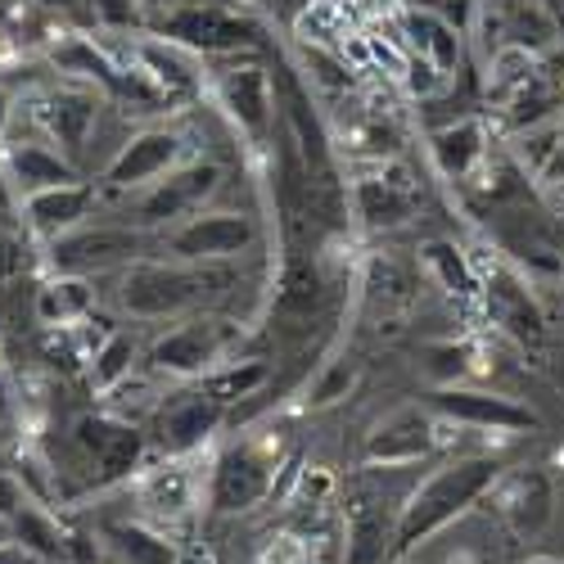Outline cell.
Instances as JSON below:
<instances>
[{
	"label": "cell",
	"mask_w": 564,
	"mask_h": 564,
	"mask_svg": "<svg viewBox=\"0 0 564 564\" xmlns=\"http://www.w3.org/2000/svg\"><path fill=\"white\" fill-rule=\"evenodd\" d=\"M501 479V465L492 456H465V460H447L443 469L420 484L402 510H398V524H393V560L411 555L420 542H430L434 533H443L447 524H456L469 506H479L492 484Z\"/></svg>",
	"instance_id": "obj_1"
},
{
	"label": "cell",
	"mask_w": 564,
	"mask_h": 564,
	"mask_svg": "<svg viewBox=\"0 0 564 564\" xmlns=\"http://www.w3.org/2000/svg\"><path fill=\"white\" fill-rule=\"evenodd\" d=\"M217 285H226V275L213 271V262H131L122 271V307L135 321H167V316H185L204 307Z\"/></svg>",
	"instance_id": "obj_2"
},
{
	"label": "cell",
	"mask_w": 564,
	"mask_h": 564,
	"mask_svg": "<svg viewBox=\"0 0 564 564\" xmlns=\"http://www.w3.org/2000/svg\"><path fill=\"white\" fill-rule=\"evenodd\" d=\"M235 339H240V330L230 321L195 316V321H181L176 330L159 335L150 348V361L159 375H172V380H204L217 366H226Z\"/></svg>",
	"instance_id": "obj_3"
},
{
	"label": "cell",
	"mask_w": 564,
	"mask_h": 564,
	"mask_svg": "<svg viewBox=\"0 0 564 564\" xmlns=\"http://www.w3.org/2000/svg\"><path fill=\"white\" fill-rule=\"evenodd\" d=\"M275 497V456L258 443L226 447L208 475V510L213 514H245Z\"/></svg>",
	"instance_id": "obj_4"
},
{
	"label": "cell",
	"mask_w": 564,
	"mask_h": 564,
	"mask_svg": "<svg viewBox=\"0 0 564 564\" xmlns=\"http://www.w3.org/2000/svg\"><path fill=\"white\" fill-rule=\"evenodd\" d=\"M258 245V226L253 217L245 213H226V208H213V213H195L176 226H167L163 235V249L181 262H230Z\"/></svg>",
	"instance_id": "obj_5"
},
{
	"label": "cell",
	"mask_w": 564,
	"mask_h": 564,
	"mask_svg": "<svg viewBox=\"0 0 564 564\" xmlns=\"http://www.w3.org/2000/svg\"><path fill=\"white\" fill-rule=\"evenodd\" d=\"M159 32L163 41L199 51V55H226V51H253V45H262V28L230 6H181L176 14L159 23Z\"/></svg>",
	"instance_id": "obj_6"
},
{
	"label": "cell",
	"mask_w": 564,
	"mask_h": 564,
	"mask_svg": "<svg viewBox=\"0 0 564 564\" xmlns=\"http://www.w3.org/2000/svg\"><path fill=\"white\" fill-rule=\"evenodd\" d=\"M221 181V167L217 163H181L172 167L167 176H159L154 185H145V191H135V226H176L185 217L204 213V204L213 199Z\"/></svg>",
	"instance_id": "obj_7"
},
{
	"label": "cell",
	"mask_w": 564,
	"mask_h": 564,
	"mask_svg": "<svg viewBox=\"0 0 564 564\" xmlns=\"http://www.w3.org/2000/svg\"><path fill=\"white\" fill-rule=\"evenodd\" d=\"M145 253L135 226H77L59 240H51V267L55 275H96L113 267H131Z\"/></svg>",
	"instance_id": "obj_8"
},
{
	"label": "cell",
	"mask_w": 564,
	"mask_h": 564,
	"mask_svg": "<svg viewBox=\"0 0 564 564\" xmlns=\"http://www.w3.org/2000/svg\"><path fill=\"white\" fill-rule=\"evenodd\" d=\"M181 159H185V135L181 131L145 127L109 159L105 185L109 191H122V195H135V191H145V185H154L159 176H167L172 167H181Z\"/></svg>",
	"instance_id": "obj_9"
},
{
	"label": "cell",
	"mask_w": 564,
	"mask_h": 564,
	"mask_svg": "<svg viewBox=\"0 0 564 564\" xmlns=\"http://www.w3.org/2000/svg\"><path fill=\"white\" fill-rule=\"evenodd\" d=\"M430 406L452 420L460 430H492V434H529L538 430V415L529 406H520L514 398L501 393H484V389H460V384H443L438 393H430Z\"/></svg>",
	"instance_id": "obj_10"
},
{
	"label": "cell",
	"mask_w": 564,
	"mask_h": 564,
	"mask_svg": "<svg viewBox=\"0 0 564 564\" xmlns=\"http://www.w3.org/2000/svg\"><path fill=\"white\" fill-rule=\"evenodd\" d=\"M217 100L226 118L240 127L253 145H271V118H275V82L262 64H235L217 77Z\"/></svg>",
	"instance_id": "obj_11"
},
{
	"label": "cell",
	"mask_w": 564,
	"mask_h": 564,
	"mask_svg": "<svg viewBox=\"0 0 564 564\" xmlns=\"http://www.w3.org/2000/svg\"><path fill=\"white\" fill-rule=\"evenodd\" d=\"M492 501L514 538H542L555 520V484L542 469H514L492 484Z\"/></svg>",
	"instance_id": "obj_12"
},
{
	"label": "cell",
	"mask_w": 564,
	"mask_h": 564,
	"mask_svg": "<svg viewBox=\"0 0 564 564\" xmlns=\"http://www.w3.org/2000/svg\"><path fill=\"white\" fill-rule=\"evenodd\" d=\"M226 420V406L199 384L195 393H181L159 411V425H154V443L163 456H195Z\"/></svg>",
	"instance_id": "obj_13"
},
{
	"label": "cell",
	"mask_w": 564,
	"mask_h": 564,
	"mask_svg": "<svg viewBox=\"0 0 564 564\" xmlns=\"http://www.w3.org/2000/svg\"><path fill=\"white\" fill-rule=\"evenodd\" d=\"M479 299L492 316V325L501 335H510L514 344H542L546 339V316L538 307V299L529 294V285L510 267H492L488 280H479Z\"/></svg>",
	"instance_id": "obj_14"
},
{
	"label": "cell",
	"mask_w": 564,
	"mask_h": 564,
	"mask_svg": "<svg viewBox=\"0 0 564 564\" xmlns=\"http://www.w3.org/2000/svg\"><path fill=\"white\" fill-rule=\"evenodd\" d=\"M438 447V430H434V420L425 411H398L389 415L384 425H375L366 434V447H361V460L370 469H398V465H415V460H425L430 452Z\"/></svg>",
	"instance_id": "obj_15"
},
{
	"label": "cell",
	"mask_w": 564,
	"mask_h": 564,
	"mask_svg": "<svg viewBox=\"0 0 564 564\" xmlns=\"http://www.w3.org/2000/svg\"><path fill=\"white\" fill-rule=\"evenodd\" d=\"M96 118H100V96L86 86H59V90H45L36 100V122L45 127V135H51V145H59L68 159L82 154Z\"/></svg>",
	"instance_id": "obj_16"
},
{
	"label": "cell",
	"mask_w": 564,
	"mask_h": 564,
	"mask_svg": "<svg viewBox=\"0 0 564 564\" xmlns=\"http://www.w3.org/2000/svg\"><path fill=\"white\" fill-rule=\"evenodd\" d=\"M140 506H145V514L159 524V529H172V524H185L199 506V475L191 465H185V456H167L163 465H154L145 479H140Z\"/></svg>",
	"instance_id": "obj_17"
},
{
	"label": "cell",
	"mask_w": 564,
	"mask_h": 564,
	"mask_svg": "<svg viewBox=\"0 0 564 564\" xmlns=\"http://www.w3.org/2000/svg\"><path fill=\"white\" fill-rule=\"evenodd\" d=\"M352 213L361 217L366 230H393V226L411 221V213H415L411 181H398V167L380 163L375 172L352 181Z\"/></svg>",
	"instance_id": "obj_18"
},
{
	"label": "cell",
	"mask_w": 564,
	"mask_h": 564,
	"mask_svg": "<svg viewBox=\"0 0 564 564\" xmlns=\"http://www.w3.org/2000/svg\"><path fill=\"white\" fill-rule=\"evenodd\" d=\"M0 172H6L10 191L19 195V204L36 191H51V185H68L77 181V167L68 154L41 145V140H10L6 154H0Z\"/></svg>",
	"instance_id": "obj_19"
},
{
	"label": "cell",
	"mask_w": 564,
	"mask_h": 564,
	"mask_svg": "<svg viewBox=\"0 0 564 564\" xmlns=\"http://www.w3.org/2000/svg\"><path fill=\"white\" fill-rule=\"evenodd\" d=\"M90 208H96V185L86 181H68V185H51V191H36L23 199V221L41 240H59V235L86 226Z\"/></svg>",
	"instance_id": "obj_20"
},
{
	"label": "cell",
	"mask_w": 564,
	"mask_h": 564,
	"mask_svg": "<svg viewBox=\"0 0 564 564\" xmlns=\"http://www.w3.org/2000/svg\"><path fill=\"white\" fill-rule=\"evenodd\" d=\"M325 303V275L307 253H290L275 275L271 294V321L280 325H307Z\"/></svg>",
	"instance_id": "obj_21"
},
{
	"label": "cell",
	"mask_w": 564,
	"mask_h": 564,
	"mask_svg": "<svg viewBox=\"0 0 564 564\" xmlns=\"http://www.w3.org/2000/svg\"><path fill=\"white\" fill-rule=\"evenodd\" d=\"M430 154H434L443 176L469 181L484 167V159H488V127H484V118H456V122L438 127L430 135Z\"/></svg>",
	"instance_id": "obj_22"
},
{
	"label": "cell",
	"mask_w": 564,
	"mask_h": 564,
	"mask_svg": "<svg viewBox=\"0 0 564 564\" xmlns=\"http://www.w3.org/2000/svg\"><path fill=\"white\" fill-rule=\"evenodd\" d=\"M402 41L411 45V55H425L438 73H456L460 68V28L447 23L443 14L430 10H402Z\"/></svg>",
	"instance_id": "obj_23"
},
{
	"label": "cell",
	"mask_w": 564,
	"mask_h": 564,
	"mask_svg": "<svg viewBox=\"0 0 564 564\" xmlns=\"http://www.w3.org/2000/svg\"><path fill=\"white\" fill-rule=\"evenodd\" d=\"M96 316V290L90 275H55L36 290V321L59 330V325H82Z\"/></svg>",
	"instance_id": "obj_24"
},
{
	"label": "cell",
	"mask_w": 564,
	"mask_h": 564,
	"mask_svg": "<svg viewBox=\"0 0 564 564\" xmlns=\"http://www.w3.org/2000/svg\"><path fill=\"white\" fill-rule=\"evenodd\" d=\"M51 59H55L59 73H73V77H82V82H96V86H105V90H127L122 68H118L109 55H100L90 36H64L55 51H51Z\"/></svg>",
	"instance_id": "obj_25"
},
{
	"label": "cell",
	"mask_w": 564,
	"mask_h": 564,
	"mask_svg": "<svg viewBox=\"0 0 564 564\" xmlns=\"http://www.w3.org/2000/svg\"><path fill=\"white\" fill-rule=\"evenodd\" d=\"M10 529H14V542H23L41 564H68V533L59 529V520L45 506H23L14 520H10Z\"/></svg>",
	"instance_id": "obj_26"
},
{
	"label": "cell",
	"mask_w": 564,
	"mask_h": 564,
	"mask_svg": "<svg viewBox=\"0 0 564 564\" xmlns=\"http://www.w3.org/2000/svg\"><path fill=\"white\" fill-rule=\"evenodd\" d=\"M344 564H393V529L384 524L380 510L357 506L348 520V542H344Z\"/></svg>",
	"instance_id": "obj_27"
},
{
	"label": "cell",
	"mask_w": 564,
	"mask_h": 564,
	"mask_svg": "<svg viewBox=\"0 0 564 564\" xmlns=\"http://www.w3.org/2000/svg\"><path fill=\"white\" fill-rule=\"evenodd\" d=\"M135 357H140L135 339H131L127 330H109V335L96 344V352H90V361H86L90 389H96V393H113L118 384H127L131 370H135Z\"/></svg>",
	"instance_id": "obj_28"
},
{
	"label": "cell",
	"mask_w": 564,
	"mask_h": 564,
	"mask_svg": "<svg viewBox=\"0 0 564 564\" xmlns=\"http://www.w3.org/2000/svg\"><path fill=\"white\" fill-rule=\"evenodd\" d=\"M533 82H538V68H533V55L524 45H497L492 68H488V96L497 105H514Z\"/></svg>",
	"instance_id": "obj_29"
},
{
	"label": "cell",
	"mask_w": 564,
	"mask_h": 564,
	"mask_svg": "<svg viewBox=\"0 0 564 564\" xmlns=\"http://www.w3.org/2000/svg\"><path fill=\"white\" fill-rule=\"evenodd\" d=\"M420 262H425V271L438 280L443 294H452V299H479V275L469 271V262H465V253L456 245L434 240V245L420 249Z\"/></svg>",
	"instance_id": "obj_30"
},
{
	"label": "cell",
	"mask_w": 564,
	"mask_h": 564,
	"mask_svg": "<svg viewBox=\"0 0 564 564\" xmlns=\"http://www.w3.org/2000/svg\"><path fill=\"white\" fill-rule=\"evenodd\" d=\"M109 542L122 555V564H176V555H181L172 546V538L150 524H113Z\"/></svg>",
	"instance_id": "obj_31"
},
{
	"label": "cell",
	"mask_w": 564,
	"mask_h": 564,
	"mask_svg": "<svg viewBox=\"0 0 564 564\" xmlns=\"http://www.w3.org/2000/svg\"><path fill=\"white\" fill-rule=\"evenodd\" d=\"M267 361H226V366H217L213 375H204V389L221 402V406H230V402H245V398H253L262 384H267Z\"/></svg>",
	"instance_id": "obj_32"
},
{
	"label": "cell",
	"mask_w": 564,
	"mask_h": 564,
	"mask_svg": "<svg viewBox=\"0 0 564 564\" xmlns=\"http://www.w3.org/2000/svg\"><path fill=\"white\" fill-rule=\"evenodd\" d=\"M299 59H303L312 86H321L325 96H344V90H352V68H348L339 55L325 51L321 41H303V45H299Z\"/></svg>",
	"instance_id": "obj_33"
},
{
	"label": "cell",
	"mask_w": 564,
	"mask_h": 564,
	"mask_svg": "<svg viewBox=\"0 0 564 564\" xmlns=\"http://www.w3.org/2000/svg\"><path fill=\"white\" fill-rule=\"evenodd\" d=\"M344 150H348L352 159H375V163H389V154L398 150V135H393V127H389L380 113H366L361 122H352V127H348V135H344Z\"/></svg>",
	"instance_id": "obj_34"
},
{
	"label": "cell",
	"mask_w": 564,
	"mask_h": 564,
	"mask_svg": "<svg viewBox=\"0 0 564 564\" xmlns=\"http://www.w3.org/2000/svg\"><path fill=\"white\" fill-rule=\"evenodd\" d=\"M140 456H145V438H140V430L122 425V430L113 434L109 452H105V456H100V465H96V488H109V484L127 479L131 469L140 465Z\"/></svg>",
	"instance_id": "obj_35"
},
{
	"label": "cell",
	"mask_w": 564,
	"mask_h": 564,
	"mask_svg": "<svg viewBox=\"0 0 564 564\" xmlns=\"http://www.w3.org/2000/svg\"><path fill=\"white\" fill-rule=\"evenodd\" d=\"M352 389H357V366L352 361H325V370L316 375V384H312V406H335Z\"/></svg>",
	"instance_id": "obj_36"
},
{
	"label": "cell",
	"mask_w": 564,
	"mask_h": 564,
	"mask_svg": "<svg viewBox=\"0 0 564 564\" xmlns=\"http://www.w3.org/2000/svg\"><path fill=\"white\" fill-rule=\"evenodd\" d=\"M86 10L105 32H127L140 19V0H86Z\"/></svg>",
	"instance_id": "obj_37"
},
{
	"label": "cell",
	"mask_w": 564,
	"mask_h": 564,
	"mask_svg": "<svg viewBox=\"0 0 564 564\" xmlns=\"http://www.w3.org/2000/svg\"><path fill=\"white\" fill-rule=\"evenodd\" d=\"M443 82H447V73H438L425 55H411L406 68H402V86L411 90V96H420V100H430L434 90H443Z\"/></svg>",
	"instance_id": "obj_38"
},
{
	"label": "cell",
	"mask_w": 564,
	"mask_h": 564,
	"mask_svg": "<svg viewBox=\"0 0 564 564\" xmlns=\"http://www.w3.org/2000/svg\"><path fill=\"white\" fill-rule=\"evenodd\" d=\"M249 564H307V538H294V533H280L271 542L258 546V555Z\"/></svg>",
	"instance_id": "obj_39"
},
{
	"label": "cell",
	"mask_w": 564,
	"mask_h": 564,
	"mask_svg": "<svg viewBox=\"0 0 564 564\" xmlns=\"http://www.w3.org/2000/svg\"><path fill=\"white\" fill-rule=\"evenodd\" d=\"M434 361H430V375L438 384H456L460 375L469 370V348H460V344H443V348H434L430 352Z\"/></svg>",
	"instance_id": "obj_40"
},
{
	"label": "cell",
	"mask_w": 564,
	"mask_h": 564,
	"mask_svg": "<svg viewBox=\"0 0 564 564\" xmlns=\"http://www.w3.org/2000/svg\"><path fill=\"white\" fill-rule=\"evenodd\" d=\"M23 506H32V497H28L23 479L14 475V469H0V520H14V514H19Z\"/></svg>",
	"instance_id": "obj_41"
},
{
	"label": "cell",
	"mask_w": 564,
	"mask_h": 564,
	"mask_svg": "<svg viewBox=\"0 0 564 564\" xmlns=\"http://www.w3.org/2000/svg\"><path fill=\"white\" fill-rule=\"evenodd\" d=\"M406 10H430V14H443L447 23H456V28H465L469 23V0H406Z\"/></svg>",
	"instance_id": "obj_42"
},
{
	"label": "cell",
	"mask_w": 564,
	"mask_h": 564,
	"mask_svg": "<svg viewBox=\"0 0 564 564\" xmlns=\"http://www.w3.org/2000/svg\"><path fill=\"white\" fill-rule=\"evenodd\" d=\"M14 267H19V245H14V235L0 230V285L14 275Z\"/></svg>",
	"instance_id": "obj_43"
},
{
	"label": "cell",
	"mask_w": 564,
	"mask_h": 564,
	"mask_svg": "<svg viewBox=\"0 0 564 564\" xmlns=\"http://www.w3.org/2000/svg\"><path fill=\"white\" fill-rule=\"evenodd\" d=\"M0 564H41V560H36L23 542H14V538H10V542H0Z\"/></svg>",
	"instance_id": "obj_44"
},
{
	"label": "cell",
	"mask_w": 564,
	"mask_h": 564,
	"mask_svg": "<svg viewBox=\"0 0 564 564\" xmlns=\"http://www.w3.org/2000/svg\"><path fill=\"white\" fill-rule=\"evenodd\" d=\"M185 6V0H140V14H154L159 23L167 19V14H176Z\"/></svg>",
	"instance_id": "obj_45"
},
{
	"label": "cell",
	"mask_w": 564,
	"mask_h": 564,
	"mask_svg": "<svg viewBox=\"0 0 564 564\" xmlns=\"http://www.w3.org/2000/svg\"><path fill=\"white\" fill-rule=\"evenodd\" d=\"M10 122H14V96H10V90H6V86H0V140H6Z\"/></svg>",
	"instance_id": "obj_46"
},
{
	"label": "cell",
	"mask_w": 564,
	"mask_h": 564,
	"mask_svg": "<svg viewBox=\"0 0 564 564\" xmlns=\"http://www.w3.org/2000/svg\"><path fill=\"white\" fill-rule=\"evenodd\" d=\"M542 195H546V204L564 217V181H546V185H542Z\"/></svg>",
	"instance_id": "obj_47"
},
{
	"label": "cell",
	"mask_w": 564,
	"mask_h": 564,
	"mask_svg": "<svg viewBox=\"0 0 564 564\" xmlns=\"http://www.w3.org/2000/svg\"><path fill=\"white\" fill-rule=\"evenodd\" d=\"M14 406H19V402H14L10 384H6V375H0V420H10V415H14Z\"/></svg>",
	"instance_id": "obj_48"
},
{
	"label": "cell",
	"mask_w": 564,
	"mask_h": 564,
	"mask_svg": "<svg viewBox=\"0 0 564 564\" xmlns=\"http://www.w3.org/2000/svg\"><path fill=\"white\" fill-rule=\"evenodd\" d=\"M36 6L59 10V14H73V10H82V6H86V0H36Z\"/></svg>",
	"instance_id": "obj_49"
},
{
	"label": "cell",
	"mask_w": 564,
	"mask_h": 564,
	"mask_svg": "<svg viewBox=\"0 0 564 564\" xmlns=\"http://www.w3.org/2000/svg\"><path fill=\"white\" fill-rule=\"evenodd\" d=\"M176 564H217V560H213L208 551H181V555H176Z\"/></svg>",
	"instance_id": "obj_50"
},
{
	"label": "cell",
	"mask_w": 564,
	"mask_h": 564,
	"mask_svg": "<svg viewBox=\"0 0 564 564\" xmlns=\"http://www.w3.org/2000/svg\"><path fill=\"white\" fill-rule=\"evenodd\" d=\"M542 10H546V14H551L560 28H564V0H542Z\"/></svg>",
	"instance_id": "obj_51"
},
{
	"label": "cell",
	"mask_w": 564,
	"mask_h": 564,
	"mask_svg": "<svg viewBox=\"0 0 564 564\" xmlns=\"http://www.w3.org/2000/svg\"><path fill=\"white\" fill-rule=\"evenodd\" d=\"M14 538V529H10V520H0V542H10Z\"/></svg>",
	"instance_id": "obj_52"
},
{
	"label": "cell",
	"mask_w": 564,
	"mask_h": 564,
	"mask_svg": "<svg viewBox=\"0 0 564 564\" xmlns=\"http://www.w3.org/2000/svg\"><path fill=\"white\" fill-rule=\"evenodd\" d=\"M529 564H564V560H555V555H533Z\"/></svg>",
	"instance_id": "obj_53"
},
{
	"label": "cell",
	"mask_w": 564,
	"mask_h": 564,
	"mask_svg": "<svg viewBox=\"0 0 564 564\" xmlns=\"http://www.w3.org/2000/svg\"><path fill=\"white\" fill-rule=\"evenodd\" d=\"M0 469H6V456H0Z\"/></svg>",
	"instance_id": "obj_54"
}]
</instances>
